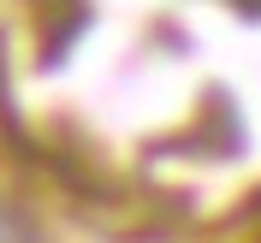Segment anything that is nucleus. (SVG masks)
<instances>
[{"label": "nucleus", "mask_w": 261, "mask_h": 243, "mask_svg": "<svg viewBox=\"0 0 261 243\" xmlns=\"http://www.w3.org/2000/svg\"><path fill=\"white\" fill-rule=\"evenodd\" d=\"M0 243H42V226L30 220V208H18L12 196H0Z\"/></svg>", "instance_id": "f257e3e1"}]
</instances>
